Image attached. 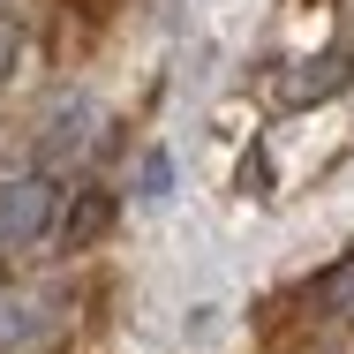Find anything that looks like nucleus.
<instances>
[{
  "label": "nucleus",
  "instance_id": "f257e3e1",
  "mask_svg": "<svg viewBox=\"0 0 354 354\" xmlns=\"http://www.w3.org/2000/svg\"><path fill=\"white\" fill-rule=\"evenodd\" d=\"M61 212V189L46 181V174H15V181H0V249H23V241H38L46 226Z\"/></svg>",
  "mask_w": 354,
  "mask_h": 354
},
{
  "label": "nucleus",
  "instance_id": "f03ea898",
  "mask_svg": "<svg viewBox=\"0 0 354 354\" xmlns=\"http://www.w3.org/2000/svg\"><path fill=\"white\" fill-rule=\"evenodd\" d=\"M354 83V46H332L324 61H309V68L286 83V106H324L332 91H347Z\"/></svg>",
  "mask_w": 354,
  "mask_h": 354
},
{
  "label": "nucleus",
  "instance_id": "7ed1b4c3",
  "mask_svg": "<svg viewBox=\"0 0 354 354\" xmlns=\"http://www.w3.org/2000/svg\"><path fill=\"white\" fill-rule=\"evenodd\" d=\"M309 294H317V317L347 324V317H354V257H347V264H332V272H324V279L309 286Z\"/></svg>",
  "mask_w": 354,
  "mask_h": 354
},
{
  "label": "nucleus",
  "instance_id": "20e7f679",
  "mask_svg": "<svg viewBox=\"0 0 354 354\" xmlns=\"http://www.w3.org/2000/svg\"><path fill=\"white\" fill-rule=\"evenodd\" d=\"M166 189H174V151L158 143V151H143V181H136V196H151V204H158Z\"/></svg>",
  "mask_w": 354,
  "mask_h": 354
},
{
  "label": "nucleus",
  "instance_id": "39448f33",
  "mask_svg": "<svg viewBox=\"0 0 354 354\" xmlns=\"http://www.w3.org/2000/svg\"><path fill=\"white\" fill-rule=\"evenodd\" d=\"M15 46H23V23L0 15V83H8V68H15Z\"/></svg>",
  "mask_w": 354,
  "mask_h": 354
}]
</instances>
